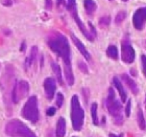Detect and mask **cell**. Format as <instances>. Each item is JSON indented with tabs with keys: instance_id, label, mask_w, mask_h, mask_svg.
<instances>
[{
	"instance_id": "cell-31",
	"label": "cell",
	"mask_w": 146,
	"mask_h": 137,
	"mask_svg": "<svg viewBox=\"0 0 146 137\" xmlns=\"http://www.w3.org/2000/svg\"><path fill=\"white\" fill-rule=\"evenodd\" d=\"M122 1H127V0H122Z\"/></svg>"
},
{
	"instance_id": "cell-4",
	"label": "cell",
	"mask_w": 146,
	"mask_h": 137,
	"mask_svg": "<svg viewBox=\"0 0 146 137\" xmlns=\"http://www.w3.org/2000/svg\"><path fill=\"white\" fill-rule=\"evenodd\" d=\"M85 119V112L80 106L78 96L73 95L71 98V120H72V127L75 131H80L84 125Z\"/></svg>"
},
{
	"instance_id": "cell-21",
	"label": "cell",
	"mask_w": 146,
	"mask_h": 137,
	"mask_svg": "<svg viewBox=\"0 0 146 137\" xmlns=\"http://www.w3.org/2000/svg\"><path fill=\"white\" fill-rule=\"evenodd\" d=\"M125 17H126V13H125V12H120L118 15L116 16L115 22L117 23V24H119V23H121V22L124 20Z\"/></svg>"
},
{
	"instance_id": "cell-23",
	"label": "cell",
	"mask_w": 146,
	"mask_h": 137,
	"mask_svg": "<svg viewBox=\"0 0 146 137\" xmlns=\"http://www.w3.org/2000/svg\"><path fill=\"white\" fill-rule=\"evenodd\" d=\"M110 17H104L99 20V24L100 25H109L110 24Z\"/></svg>"
},
{
	"instance_id": "cell-3",
	"label": "cell",
	"mask_w": 146,
	"mask_h": 137,
	"mask_svg": "<svg viewBox=\"0 0 146 137\" xmlns=\"http://www.w3.org/2000/svg\"><path fill=\"white\" fill-rule=\"evenodd\" d=\"M107 108L109 113L112 115L115 122L117 125H121L123 122V117H122V106L119 103V101L116 98L114 89L110 88L109 93H108L107 98Z\"/></svg>"
},
{
	"instance_id": "cell-8",
	"label": "cell",
	"mask_w": 146,
	"mask_h": 137,
	"mask_svg": "<svg viewBox=\"0 0 146 137\" xmlns=\"http://www.w3.org/2000/svg\"><path fill=\"white\" fill-rule=\"evenodd\" d=\"M135 50L133 48V46L129 44V42L124 41L122 43L121 46V58L122 61L126 63V64H131L135 60Z\"/></svg>"
},
{
	"instance_id": "cell-29",
	"label": "cell",
	"mask_w": 146,
	"mask_h": 137,
	"mask_svg": "<svg viewBox=\"0 0 146 137\" xmlns=\"http://www.w3.org/2000/svg\"><path fill=\"white\" fill-rule=\"evenodd\" d=\"M110 137H123V135L120 134V135H115V134H110Z\"/></svg>"
},
{
	"instance_id": "cell-26",
	"label": "cell",
	"mask_w": 146,
	"mask_h": 137,
	"mask_svg": "<svg viewBox=\"0 0 146 137\" xmlns=\"http://www.w3.org/2000/svg\"><path fill=\"white\" fill-rule=\"evenodd\" d=\"M54 113H55V108H53V107H50V108L47 110V115L48 116L54 115Z\"/></svg>"
},
{
	"instance_id": "cell-22",
	"label": "cell",
	"mask_w": 146,
	"mask_h": 137,
	"mask_svg": "<svg viewBox=\"0 0 146 137\" xmlns=\"http://www.w3.org/2000/svg\"><path fill=\"white\" fill-rule=\"evenodd\" d=\"M63 102H64V96H63V94H62V93H58V95H56V101H55L56 106H58V108H61V107L63 106Z\"/></svg>"
},
{
	"instance_id": "cell-19",
	"label": "cell",
	"mask_w": 146,
	"mask_h": 137,
	"mask_svg": "<svg viewBox=\"0 0 146 137\" xmlns=\"http://www.w3.org/2000/svg\"><path fill=\"white\" fill-rule=\"evenodd\" d=\"M91 115L93 122L95 125H98V118H97V104L93 103L91 106Z\"/></svg>"
},
{
	"instance_id": "cell-15",
	"label": "cell",
	"mask_w": 146,
	"mask_h": 137,
	"mask_svg": "<svg viewBox=\"0 0 146 137\" xmlns=\"http://www.w3.org/2000/svg\"><path fill=\"white\" fill-rule=\"evenodd\" d=\"M36 55H38V47L36 46H34L33 48L31 49V53L28 55V58L26 59V62H25V67L28 68L33 66L36 62Z\"/></svg>"
},
{
	"instance_id": "cell-25",
	"label": "cell",
	"mask_w": 146,
	"mask_h": 137,
	"mask_svg": "<svg viewBox=\"0 0 146 137\" xmlns=\"http://www.w3.org/2000/svg\"><path fill=\"white\" fill-rule=\"evenodd\" d=\"M131 102L128 101L127 102V106H126V109H125V114H126V116H127V117L131 115Z\"/></svg>"
},
{
	"instance_id": "cell-30",
	"label": "cell",
	"mask_w": 146,
	"mask_h": 137,
	"mask_svg": "<svg viewBox=\"0 0 146 137\" xmlns=\"http://www.w3.org/2000/svg\"><path fill=\"white\" fill-rule=\"evenodd\" d=\"M144 103H145V108H146V96H145V101H144Z\"/></svg>"
},
{
	"instance_id": "cell-5",
	"label": "cell",
	"mask_w": 146,
	"mask_h": 137,
	"mask_svg": "<svg viewBox=\"0 0 146 137\" xmlns=\"http://www.w3.org/2000/svg\"><path fill=\"white\" fill-rule=\"evenodd\" d=\"M22 116L31 122H36L39 120V108H38V98L33 95L28 98L24 107L22 108Z\"/></svg>"
},
{
	"instance_id": "cell-6",
	"label": "cell",
	"mask_w": 146,
	"mask_h": 137,
	"mask_svg": "<svg viewBox=\"0 0 146 137\" xmlns=\"http://www.w3.org/2000/svg\"><path fill=\"white\" fill-rule=\"evenodd\" d=\"M28 91H29V85L26 81H19V82L15 83L12 92L13 102L15 104L19 103L22 98L27 95Z\"/></svg>"
},
{
	"instance_id": "cell-20",
	"label": "cell",
	"mask_w": 146,
	"mask_h": 137,
	"mask_svg": "<svg viewBox=\"0 0 146 137\" xmlns=\"http://www.w3.org/2000/svg\"><path fill=\"white\" fill-rule=\"evenodd\" d=\"M138 124L140 126V128L142 130L146 128V125H145V119H144V115H143V112H142V110L139 109L138 111Z\"/></svg>"
},
{
	"instance_id": "cell-12",
	"label": "cell",
	"mask_w": 146,
	"mask_h": 137,
	"mask_svg": "<svg viewBox=\"0 0 146 137\" xmlns=\"http://www.w3.org/2000/svg\"><path fill=\"white\" fill-rule=\"evenodd\" d=\"M122 80L124 81V83L127 85V87L129 89H131V91L134 93V94H137L138 93V86L137 84H136V82H135L134 80L131 79V76H128L127 74H122L121 76Z\"/></svg>"
},
{
	"instance_id": "cell-14",
	"label": "cell",
	"mask_w": 146,
	"mask_h": 137,
	"mask_svg": "<svg viewBox=\"0 0 146 137\" xmlns=\"http://www.w3.org/2000/svg\"><path fill=\"white\" fill-rule=\"evenodd\" d=\"M55 134L58 137H64L65 134H66V120L63 117L58 118V124H56Z\"/></svg>"
},
{
	"instance_id": "cell-10",
	"label": "cell",
	"mask_w": 146,
	"mask_h": 137,
	"mask_svg": "<svg viewBox=\"0 0 146 137\" xmlns=\"http://www.w3.org/2000/svg\"><path fill=\"white\" fill-rule=\"evenodd\" d=\"M55 89H56V84L55 81L52 78H47L44 81V90H45L46 96L48 100H52L54 96Z\"/></svg>"
},
{
	"instance_id": "cell-18",
	"label": "cell",
	"mask_w": 146,
	"mask_h": 137,
	"mask_svg": "<svg viewBox=\"0 0 146 137\" xmlns=\"http://www.w3.org/2000/svg\"><path fill=\"white\" fill-rule=\"evenodd\" d=\"M107 55L111 59L117 60L118 59V49H117V47L115 45H110L107 49Z\"/></svg>"
},
{
	"instance_id": "cell-11",
	"label": "cell",
	"mask_w": 146,
	"mask_h": 137,
	"mask_svg": "<svg viewBox=\"0 0 146 137\" xmlns=\"http://www.w3.org/2000/svg\"><path fill=\"white\" fill-rule=\"evenodd\" d=\"M71 38H72V41H73V43L75 44V46L77 47V49H78L79 51H80V53H82L84 57L86 58V60H90L91 59V57H90V55H89V52H88V50L86 49V47H85V45L82 44V42H80V40L77 38V37H75L74 35H71Z\"/></svg>"
},
{
	"instance_id": "cell-9",
	"label": "cell",
	"mask_w": 146,
	"mask_h": 137,
	"mask_svg": "<svg viewBox=\"0 0 146 137\" xmlns=\"http://www.w3.org/2000/svg\"><path fill=\"white\" fill-rule=\"evenodd\" d=\"M146 21V6L145 7H141L135 12L133 16V24L135 28L138 31H141L143 28L144 24Z\"/></svg>"
},
{
	"instance_id": "cell-2",
	"label": "cell",
	"mask_w": 146,
	"mask_h": 137,
	"mask_svg": "<svg viewBox=\"0 0 146 137\" xmlns=\"http://www.w3.org/2000/svg\"><path fill=\"white\" fill-rule=\"evenodd\" d=\"M4 132L9 137H36L34 132L19 119H13L7 122Z\"/></svg>"
},
{
	"instance_id": "cell-17",
	"label": "cell",
	"mask_w": 146,
	"mask_h": 137,
	"mask_svg": "<svg viewBox=\"0 0 146 137\" xmlns=\"http://www.w3.org/2000/svg\"><path fill=\"white\" fill-rule=\"evenodd\" d=\"M84 4H85V9L89 15H91L92 13L95 12V9H96V3H95V1H93V0H85Z\"/></svg>"
},
{
	"instance_id": "cell-16",
	"label": "cell",
	"mask_w": 146,
	"mask_h": 137,
	"mask_svg": "<svg viewBox=\"0 0 146 137\" xmlns=\"http://www.w3.org/2000/svg\"><path fill=\"white\" fill-rule=\"evenodd\" d=\"M51 67L53 69V72H54L55 76H56V80H58V82L63 85V79H62V71H61V67H60V65L56 64L55 62H52L51 63Z\"/></svg>"
},
{
	"instance_id": "cell-28",
	"label": "cell",
	"mask_w": 146,
	"mask_h": 137,
	"mask_svg": "<svg viewBox=\"0 0 146 137\" xmlns=\"http://www.w3.org/2000/svg\"><path fill=\"white\" fill-rule=\"evenodd\" d=\"M56 4L58 6H61L62 4H64V0H56Z\"/></svg>"
},
{
	"instance_id": "cell-1",
	"label": "cell",
	"mask_w": 146,
	"mask_h": 137,
	"mask_svg": "<svg viewBox=\"0 0 146 137\" xmlns=\"http://www.w3.org/2000/svg\"><path fill=\"white\" fill-rule=\"evenodd\" d=\"M48 45L52 51L58 53L64 62V73L66 81L70 86L74 84V76L72 72L70 60V47L67 38L60 33H55L48 40Z\"/></svg>"
},
{
	"instance_id": "cell-7",
	"label": "cell",
	"mask_w": 146,
	"mask_h": 137,
	"mask_svg": "<svg viewBox=\"0 0 146 137\" xmlns=\"http://www.w3.org/2000/svg\"><path fill=\"white\" fill-rule=\"evenodd\" d=\"M66 7H67L68 11H70V12H71V15H72V17L74 18V20H75L76 24L78 25L79 29L82 31V34L85 35L86 38H87L88 40H90V41H93V39H94V38H93V36L89 34V31H87V28L85 27L84 23L80 21V19H79L78 15H77V9H76V1H75V0H68Z\"/></svg>"
},
{
	"instance_id": "cell-13",
	"label": "cell",
	"mask_w": 146,
	"mask_h": 137,
	"mask_svg": "<svg viewBox=\"0 0 146 137\" xmlns=\"http://www.w3.org/2000/svg\"><path fill=\"white\" fill-rule=\"evenodd\" d=\"M113 83H114L115 87L117 88V90H118L119 95H120V98H121V101L123 102V103L126 102V92H125L124 87H123V85H122V83L120 82V80L115 76V78L113 79Z\"/></svg>"
},
{
	"instance_id": "cell-24",
	"label": "cell",
	"mask_w": 146,
	"mask_h": 137,
	"mask_svg": "<svg viewBox=\"0 0 146 137\" xmlns=\"http://www.w3.org/2000/svg\"><path fill=\"white\" fill-rule=\"evenodd\" d=\"M141 61H142V68H143V73L146 76V55L141 57Z\"/></svg>"
},
{
	"instance_id": "cell-27",
	"label": "cell",
	"mask_w": 146,
	"mask_h": 137,
	"mask_svg": "<svg viewBox=\"0 0 146 137\" xmlns=\"http://www.w3.org/2000/svg\"><path fill=\"white\" fill-rule=\"evenodd\" d=\"M52 7V1L51 0H46V9H51Z\"/></svg>"
}]
</instances>
